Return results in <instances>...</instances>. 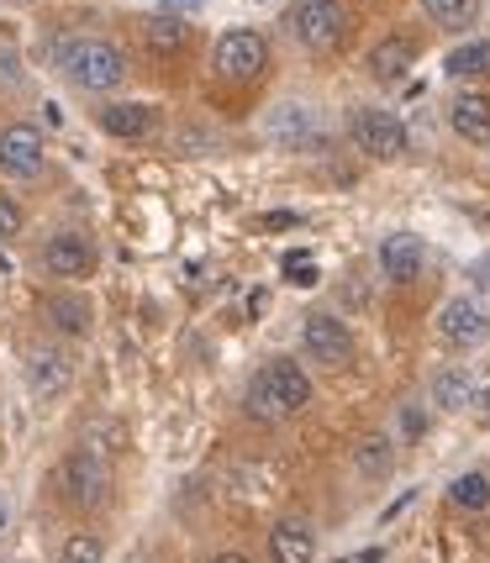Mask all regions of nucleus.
Segmentation results:
<instances>
[{"label":"nucleus","mask_w":490,"mask_h":563,"mask_svg":"<svg viewBox=\"0 0 490 563\" xmlns=\"http://www.w3.org/2000/svg\"><path fill=\"white\" fill-rule=\"evenodd\" d=\"M353 468H359V479H385V474L395 468V442L385 438V432L359 438V448H353Z\"/></svg>","instance_id":"f3484780"},{"label":"nucleus","mask_w":490,"mask_h":563,"mask_svg":"<svg viewBox=\"0 0 490 563\" xmlns=\"http://www.w3.org/2000/svg\"><path fill=\"white\" fill-rule=\"evenodd\" d=\"M48 321L64 332V338H85L96 317H90V300H85V295H53V300H48Z\"/></svg>","instance_id":"6ab92c4d"},{"label":"nucleus","mask_w":490,"mask_h":563,"mask_svg":"<svg viewBox=\"0 0 490 563\" xmlns=\"http://www.w3.org/2000/svg\"><path fill=\"white\" fill-rule=\"evenodd\" d=\"M43 269L58 274V279H85V274L96 269V247L85 243L79 232H58L43 247Z\"/></svg>","instance_id":"9b49d317"},{"label":"nucleus","mask_w":490,"mask_h":563,"mask_svg":"<svg viewBox=\"0 0 490 563\" xmlns=\"http://www.w3.org/2000/svg\"><path fill=\"white\" fill-rule=\"evenodd\" d=\"M270 559H274V563H312V559H317V532H312V521H301V516H285V521H274V532H270Z\"/></svg>","instance_id":"f8f14e48"},{"label":"nucleus","mask_w":490,"mask_h":563,"mask_svg":"<svg viewBox=\"0 0 490 563\" xmlns=\"http://www.w3.org/2000/svg\"><path fill=\"white\" fill-rule=\"evenodd\" d=\"M353 143H359V153L380 158V164H391V158L406 153V126H401V117L380 111V106H369V111L353 117Z\"/></svg>","instance_id":"39448f33"},{"label":"nucleus","mask_w":490,"mask_h":563,"mask_svg":"<svg viewBox=\"0 0 490 563\" xmlns=\"http://www.w3.org/2000/svg\"><path fill=\"white\" fill-rule=\"evenodd\" d=\"M380 559H385V553H380V548H369V553H359L353 563H380Z\"/></svg>","instance_id":"7c9ffc66"},{"label":"nucleus","mask_w":490,"mask_h":563,"mask_svg":"<svg viewBox=\"0 0 490 563\" xmlns=\"http://www.w3.org/2000/svg\"><path fill=\"white\" fill-rule=\"evenodd\" d=\"M301 343L327 368H344L348 358H353V332H348V321L333 317V311H312L306 327H301Z\"/></svg>","instance_id":"20e7f679"},{"label":"nucleus","mask_w":490,"mask_h":563,"mask_svg":"<svg viewBox=\"0 0 490 563\" xmlns=\"http://www.w3.org/2000/svg\"><path fill=\"white\" fill-rule=\"evenodd\" d=\"M312 400V379L295 358H270V364L253 374L248 385V417L259 421H285L291 411H301Z\"/></svg>","instance_id":"f257e3e1"},{"label":"nucleus","mask_w":490,"mask_h":563,"mask_svg":"<svg viewBox=\"0 0 490 563\" xmlns=\"http://www.w3.org/2000/svg\"><path fill=\"white\" fill-rule=\"evenodd\" d=\"M486 332H490V311L475 300V295H454L448 306L438 311V338L448 347H475V343H486Z\"/></svg>","instance_id":"0eeeda50"},{"label":"nucleus","mask_w":490,"mask_h":563,"mask_svg":"<svg viewBox=\"0 0 490 563\" xmlns=\"http://www.w3.org/2000/svg\"><path fill=\"white\" fill-rule=\"evenodd\" d=\"M26 374H32V385H37V390L48 395H64L69 390V379H74V368H69V358H64V353H53V347H43V353H37V358H32V368H26Z\"/></svg>","instance_id":"aec40b11"},{"label":"nucleus","mask_w":490,"mask_h":563,"mask_svg":"<svg viewBox=\"0 0 490 563\" xmlns=\"http://www.w3.org/2000/svg\"><path fill=\"white\" fill-rule=\"evenodd\" d=\"M58 485H64V500L85 511V506H96L100 495H106V468H100L96 453H85V448H79V453H69V459H64V468H58Z\"/></svg>","instance_id":"6e6552de"},{"label":"nucleus","mask_w":490,"mask_h":563,"mask_svg":"<svg viewBox=\"0 0 490 563\" xmlns=\"http://www.w3.org/2000/svg\"><path fill=\"white\" fill-rule=\"evenodd\" d=\"M480 417L490 421V390H480Z\"/></svg>","instance_id":"2f4dec72"},{"label":"nucleus","mask_w":490,"mask_h":563,"mask_svg":"<svg viewBox=\"0 0 490 563\" xmlns=\"http://www.w3.org/2000/svg\"><path fill=\"white\" fill-rule=\"evenodd\" d=\"M291 22H295V37H301L312 53H333L348 32V11L338 0H301Z\"/></svg>","instance_id":"7ed1b4c3"},{"label":"nucleus","mask_w":490,"mask_h":563,"mask_svg":"<svg viewBox=\"0 0 490 563\" xmlns=\"http://www.w3.org/2000/svg\"><path fill=\"white\" fill-rule=\"evenodd\" d=\"M185 37H190V26H185L179 11H159V16H148V43H153L159 53H174Z\"/></svg>","instance_id":"4be33fe9"},{"label":"nucleus","mask_w":490,"mask_h":563,"mask_svg":"<svg viewBox=\"0 0 490 563\" xmlns=\"http://www.w3.org/2000/svg\"><path fill=\"white\" fill-rule=\"evenodd\" d=\"M264 306H270V295H264V290L248 295V317H264Z\"/></svg>","instance_id":"c756f323"},{"label":"nucleus","mask_w":490,"mask_h":563,"mask_svg":"<svg viewBox=\"0 0 490 563\" xmlns=\"http://www.w3.org/2000/svg\"><path fill=\"white\" fill-rule=\"evenodd\" d=\"M270 132L285 147H306L312 137H317V111H312L306 100H291V106H280V111L270 117Z\"/></svg>","instance_id":"2eb2a0df"},{"label":"nucleus","mask_w":490,"mask_h":563,"mask_svg":"<svg viewBox=\"0 0 490 563\" xmlns=\"http://www.w3.org/2000/svg\"><path fill=\"white\" fill-rule=\"evenodd\" d=\"M43 132L37 126H6L0 132V169L17 174V179H32V174L43 169Z\"/></svg>","instance_id":"1a4fd4ad"},{"label":"nucleus","mask_w":490,"mask_h":563,"mask_svg":"<svg viewBox=\"0 0 490 563\" xmlns=\"http://www.w3.org/2000/svg\"><path fill=\"white\" fill-rule=\"evenodd\" d=\"M106 559V548H100V538H90V532H79V538L64 542V563H100Z\"/></svg>","instance_id":"a878e982"},{"label":"nucleus","mask_w":490,"mask_h":563,"mask_svg":"<svg viewBox=\"0 0 490 563\" xmlns=\"http://www.w3.org/2000/svg\"><path fill=\"white\" fill-rule=\"evenodd\" d=\"M0 527H6V506H0Z\"/></svg>","instance_id":"72a5a7b5"},{"label":"nucleus","mask_w":490,"mask_h":563,"mask_svg":"<svg viewBox=\"0 0 490 563\" xmlns=\"http://www.w3.org/2000/svg\"><path fill=\"white\" fill-rule=\"evenodd\" d=\"M443 69L454 74V79H486V74H490V43H486V37L459 43V48L448 53V64H443Z\"/></svg>","instance_id":"412c9836"},{"label":"nucleus","mask_w":490,"mask_h":563,"mask_svg":"<svg viewBox=\"0 0 490 563\" xmlns=\"http://www.w3.org/2000/svg\"><path fill=\"white\" fill-rule=\"evenodd\" d=\"M280 269H285V279H291V285H301V290H312V285L322 279L312 253H285V264H280Z\"/></svg>","instance_id":"393cba45"},{"label":"nucleus","mask_w":490,"mask_h":563,"mask_svg":"<svg viewBox=\"0 0 490 563\" xmlns=\"http://www.w3.org/2000/svg\"><path fill=\"white\" fill-rule=\"evenodd\" d=\"M448 500L459 506V511H486L490 506V479L475 468V474H459L454 485H448Z\"/></svg>","instance_id":"5701e85b"},{"label":"nucleus","mask_w":490,"mask_h":563,"mask_svg":"<svg viewBox=\"0 0 490 563\" xmlns=\"http://www.w3.org/2000/svg\"><path fill=\"white\" fill-rule=\"evenodd\" d=\"M22 232V211L11 200H0V238H17Z\"/></svg>","instance_id":"c85d7f7f"},{"label":"nucleus","mask_w":490,"mask_h":563,"mask_svg":"<svg viewBox=\"0 0 490 563\" xmlns=\"http://www.w3.org/2000/svg\"><path fill=\"white\" fill-rule=\"evenodd\" d=\"M401 432H406V442H417L422 432H427V411H422V406H406V411H401Z\"/></svg>","instance_id":"cd10ccee"},{"label":"nucleus","mask_w":490,"mask_h":563,"mask_svg":"<svg viewBox=\"0 0 490 563\" xmlns=\"http://www.w3.org/2000/svg\"><path fill=\"white\" fill-rule=\"evenodd\" d=\"M475 400H480V390H475V379H469L465 368H443L438 379H433V406L438 411H465Z\"/></svg>","instance_id":"a211bd4d"},{"label":"nucleus","mask_w":490,"mask_h":563,"mask_svg":"<svg viewBox=\"0 0 490 563\" xmlns=\"http://www.w3.org/2000/svg\"><path fill=\"white\" fill-rule=\"evenodd\" d=\"M64 74H69L79 90H117L127 79V58L117 43L106 37H79V43H64Z\"/></svg>","instance_id":"f03ea898"},{"label":"nucleus","mask_w":490,"mask_h":563,"mask_svg":"<svg viewBox=\"0 0 490 563\" xmlns=\"http://www.w3.org/2000/svg\"><path fill=\"white\" fill-rule=\"evenodd\" d=\"M422 11L438 26H465L475 16V0H422Z\"/></svg>","instance_id":"b1692460"},{"label":"nucleus","mask_w":490,"mask_h":563,"mask_svg":"<svg viewBox=\"0 0 490 563\" xmlns=\"http://www.w3.org/2000/svg\"><path fill=\"white\" fill-rule=\"evenodd\" d=\"M264 64H270V43L253 26H238L217 43V69L227 79H253V74H264Z\"/></svg>","instance_id":"423d86ee"},{"label":"nucleus","mask_w":490,"mask_h":563,"mask_svg":"<svg viewBox=\"0 0 490 563\" xmlns=\"http://www.w3.org/2000/svg\"><path fill=\"white\" fill-rule=\"evenodd\" d=\"M412 58H417L412 37H385V43H374V53H369V74H374L380 85H395V79H406Z\"/></svg>","instance_id":"dca6fc26"},{"label":"nucleus","mask_w":490,"mask_h":563,"mask_svg":"<svg viewBox=\"0 0 490 563\" xmlns=\"http://www.w3.org/2000/svg\"><path fill=\"white\" fill-rule=\"evenodd\" d=\"M253 227H259V232H291V227H301V217H295V211H264Z\"/></svg>","instance_id":"bb28decb"},{"label":"nucleus","mask_w":490,"mask_h":563,"mask_svg":"<svg viewBox=\"0 0 490 563\" xmlns=\"http://www.w3.org/2000/svg\"><path fill=\"white\" fill-rule=\"evenodd\" d=\"M448 126L465 137V143H490V96L465 90V96L448 100Z\"/></svg>","instance_id":"ddd939ff"},{"label":"nucleus","mask_w":490,"mask_h":563,"mask_svg":"<svg viewBox=\"0 0 490 563\" xmlns=\"http://www.w3.org/2000/svg\"><path fill=\"white\" fill-rule=\"evenodd\" d=\"M100 126H106L111 137H122V143H138V137H148V132L159 126V111H148L138 100H111V106L100 111Z\"/></svg>","instance_id":"4468645a"},{"label":"nucleus","mask_w":490,"mask_h":563,"mask_svg":"<svg viewBox=\"0 0 490 563\" xmlns=\"http://www.w3.org/2000/svg\"><path fill=\"white\" fill-rule=\"evenodd\" d=\"M211 563H248L243 553H221V559H211Z\"/></svg>","instance_id":"473e14b6"},{"label":"nucleus","mask_w":490,"mask_h":563,"mask_svg":"<svg viewBox=\"0 0 490 563\" xmlns=\"http://www.w3.org/2000/svg\"><path fill=\"white\" fill-rule=\"evenodd\" d=\"M427 264V243H422L417 232H391L385 243H380V274L395 279V285H412Z\"/></svg>","instance_id":"9d476101"}]
</instances>
